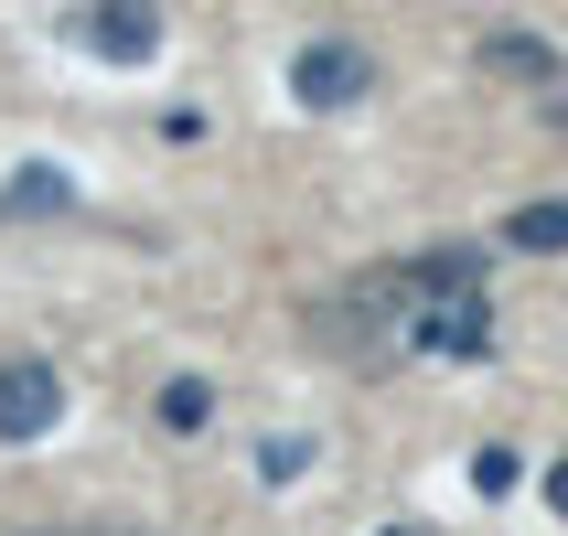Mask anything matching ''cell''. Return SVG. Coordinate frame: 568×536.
Segmentation results:
<instances>
[{"label":"cell","instance_id":"5b68a950","mask_svg":"<svg viewBox=\"0 0 568 536\" xmlns=\"http://www.w3.org/2000/svg\"><path fill=\"white\" fill-rule=\"evenodd\" d=\"M0 215H11V225H32V215H75V183H64L54 161H22V172L0 183Z\"/></svg>","mask_w":568,"mask_h":536},{"label":"cell","instance_id":"8992f818","mask_svg":"<svg viewBox=\"0 0 568 536\" xmlns=\"http://www.w3.org/2000/svg\"><path fill=\"white\" fill-rule=\"evenodd\" d=\"M505 247L515 257H568V204H515V215H505Z\"/></svg>","mask_w":568,"mask_h":536},{"label":"cell","instance_id":"3957f363","mask_svg":"<svg viewBox=\"0 0 568 536\" xmlns=\"http://www.w3.org/2000/svg\"><path fill=\"white\" fill-rule=\"evenodd\" d=\"M54 418H64V376L43 365V354H0V441L11 451L54 441Z\"/></svg>","mask_w":568,"mask_h":536},{"label":"cell","instance_id":"ba28073f","mask_svg":"<svg viewBox=\"0 0 568 536\" xmlns=\"http://www.w3.org/2000/svg\"><path fill=\"white\" fill-rule=\"evenodd\" d=\"M204 408H215L204 376H172V386H161V429H204Z\"/></svg>","mask_w":568,"mask_h":536},{"label":"cell","instance_id":"7c38bea8","mask_svg":"<svg viewBox=\"0 0 568 536\" xmlns=\"http://www.w3.org/2000/svg\"><path fill=\"white\" fill-rule=\"evenodd\" d=\"M386 536H418V526H386Z\"/></svg>","mask_w":568,"mask_h":536},{"label":"cell","instance_id":"7a4b0ae2","mask_svg":"<svg viewBox=\"0 0 568 536\" xmlns=\"http://www.w3.org/2000/svg\"><path fill=\"white\" fill-rule=\"evenodd\" d=\"M64 32L97 64H151L161 54V0H87V11H64Z\"/></svg>","mask_w":568,"mask_h":536},{"label":"cell","instance_id":"6da1fadb","mask_svg":"<svg viewBox=\"0 0 568 536\" xmlns=\"http://www.w3.org/2000/svg\"><path fill=\"white\" fill-rule=\"evenodd\" d=\"M376 280H386V354H440V365L494 354V269H483V247L386 257Z\"/></svg>","mask_w":568,"mask_h":536},{"label":"cell","instance_id":"9c48e42d","mask_svg":"<svg viewBox=\"0 0 568 536\" xmlns=\"http://www.w3.org/2000/svg\"><path fill=\"white\" fill-rule=\"evenodd\" d=\"M515 483H526V462H515L505 441H494V451H473V494H515Z\"/></svg>","mask_w":568,"mask_h":536},{"label":"cell","instance_id":"8fae6325","mask_svg":"<svg viewBox=\"0 0 568 536\" xmlns=\"http://www.w3.org/2000/svg\"><path fill=\"white\" fill-rule=\"evenodd\" d=\"M54 536H129V526H54Z\"/></svg>","mask_w":568,"mask_h":536},{"label":"cell","instance_id":"30bf717a","mask_svg":"<svg viewBox=\"0 0 568 536\" xmlns=\"http://www.w3.org/2000/svg\"><path fill=\"white\" fill-rule=\"evenodd\" d=\"M547 505H558V515H568V462H558V473H547Z\"/></svg>","mask_w":568,"mask_h":536},{"label":"cell","instance_id":"52a82bcc","mask_svg":"<svg viewBox=\"0 0 568 536\" xmlns=\"http://www.w3.org/2000/svg\"><path fill=\"white\" fill-rule=\"evenodd\" d=\"M483 64H494V75H526V87H547V75H558V54H547V43H526V32H494V43H483Z\"/></svg>","mask_w":568,"mask_h":536},{"label":"cell","instance_id":"277c9868","mask_svg":"<svg viewBox=\"0 0 568 536\" xmlns=\"http://www.w3.org/2000/svg\"><path fill=\"white\" fill-rule=\"evenodd\" d=\"M290 97H301V108H365V97H376V54H365V43H301Z\"/></svg>","mask_w":568,"mask_h":536}]
</instances>
